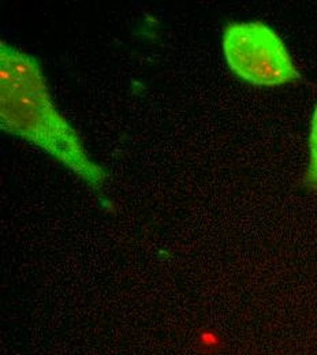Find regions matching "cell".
Listing matches in <instances>:
<instances>
[{
    "instance_id": "cell-1",
    "label": "cell",
    "mask_w": 317,
    "mask_h": 355,
    "mask_svg": "<svg viewBox=\"0 0 317 355\" xmlns=\"http://www.w3.org/2000/svg\"><path fill=\"white\" fill-rule=\"evenodd\" d=\"M0 125L4 133L44 150L92 189L103 186L104 170L56 108L37 59L4 42L0 43Z\"/></svg>"
},
{
    "instance_id": "cell-2",
    "label": "cell",
    "mask_w": 317,
    "mask_h": 355,
    "mask_svg": "<svg viewBox=\"0 0 317 355\" xmlns=\"http://www.w3.org/2000/svg\"><path fill=\"white\" fill-rule=\"evenodd\" d=\"M222 48L230 70L252 85L273 88L301 78L287 45L264 22L228 24Z\"/></svg>"
},
{
    "instance_id": "cell-3",
    "label": "cell",
    "mask_w": 317,
    "mask_h": 355,
    "mask_svg": "<svg viewBox=\"0 0 317 355\" xmlns=\"http://www.w3.org/2000/svg\"><path fill=\"white\" fill-rule=\"evenodd\" d=\"M308 186H317V104L311 121L309 132V166L305 175Z\"/></svg>"
}]
</instances>
